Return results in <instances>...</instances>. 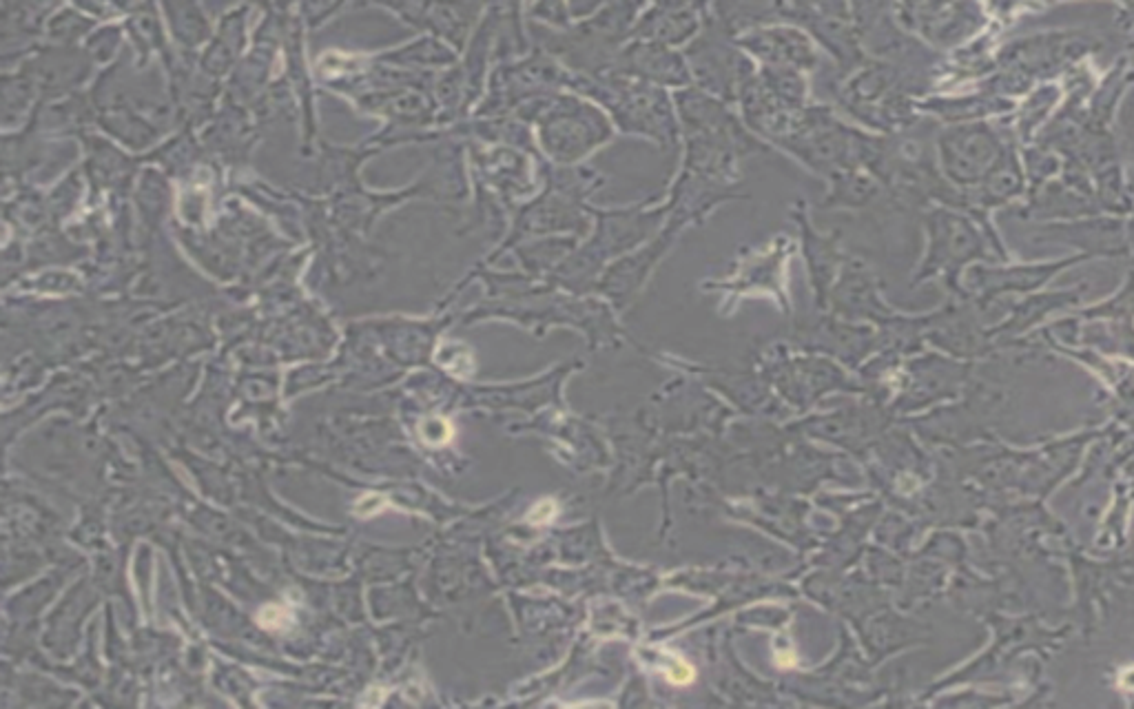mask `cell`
<instances>
[{
  "label": "cell",
  "mask_w": 1134,
  "mask_h": 709,
  "mask_svg": "<svg viewBox=\"0 0 1134 709\" xmlns=\"http://www.w3.org/2000/svg\"><path fill=\"white\" fill-rule=\"evenodd\" d=\"M257 623H260L264 630L282 632V630L291 628L293 612L282 603H271V605H266V608L257 612Z\"/></svg>",
  "instance_id": "obj_1"
},
{
  "label": "cell",
  "mask_w": 1134,
  "mask_h": 709,
  "mask_svg": "<svg viewBox=\"0 0 1134 709\" xmlns=\"http://www.w3.org/2000/svg\"><path fill=\"white\" fill-rule=\"evenodd\" d=\"M450 435H452V430H450V424H448L446 419L432 417V419H428V421H424V424H421V439H424L428 446H441V444H446V441L450 439Z\"/></svg>",
  "instance_id": "obj_2"
},
{
  "label": "cell",
  "mask_w": 1134,
  "mask_h": 709,
  "mask_svg": "<svg viewBox=\"0 0 1134 709\" xmlns=\"http://www.w3.org/2000/svg\"><path fill=\"white\" fill-rule=\"evenodd\" d=\"M390 506V501L384 495H364L355 503V512L359 517H375Z\"/></svg>",
  "instance_id": "obj_3"
},
{
  "label": "cell",
  "mask_w": 1134,
  "mask_h": 709,
  "mask_svg": "<svg viewBox=\"0 0 1134 709\" xmlns=\"http://www.w3.org/2000/svg\"><path fill=\"white\" fill-rule=\"evenodd\" d=\"M667 678H669V681H672V683L685 685V683L692 681V678H694V672H692V667H687L685 663H683V665H680V663H678L676 667H672V670H667Z\"/></svg>",
  "instance_id": "obj_4"
},
{
  "label": "cell",
  "mask_w": 1134,
  "mask_h": 709,
  "mask_svg": "<svg viewBox=\"0 0 1134 709\" xmlns=\"http://www.w3.org/2000/svg\"><path fill=\"white\" fill-rule=\"evenodd\" d=\"M373 692H375V690H368V698H364L362 705H379L381 698L386 696V692L381 690V687H377V694H373Z\"/></svg>",
  "instance_id": "obj_5"
}]
</instances>
